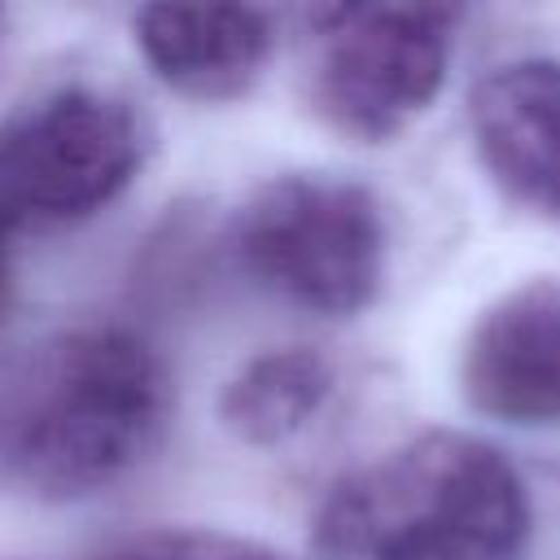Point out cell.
Instances as JSON below:
<instances>
[{"label":"cell","instance_id":"obj_12","mask_svg":"<svg viewBox=\"0 0 560 560\" xmlns=\"http://www.w3.org/2000/svg\"><path fill=\"white\" fill-rule=\"evenodd\" d=\"M0 22H4V13H0Z\"/></svg>","mask_w":560,"mask_h":560},{"label":"cell","instance_id":"obj_9","mask_svg":"<svg viewBox=\"0 0 560 560\" xmlns=\"http://www.w3.org/2000/svg\"><path fill=\"white\" fill-rule=\"evenodd\" d=\"M332 385L337 372L315 346H271L228 376L219 420L245 446H284L324 411Z\"/></svg>","mask_w":560,"mask_h":560},{"label":"cell","instance_id":"obj_7","mask_svg":"<svg viewBox=\"0 0 560 560\" xmlns=\"http://www.w3.org/2000/svg\"><path fill=\"white\" fill-rule=\"evenodd\" d=\"M468 122L490 179L512 201L560 219V57H525L481 74Z\"/></svg>","mask_w":560,"mask_h":560},{"label":"cell","instance_id":"obj_4","mask_svg":"<svg viewBox=\"0 0 560 560\" xmlns=\"http://www.w3.org/2000/svg\"><path fill=\"white\" fill-rule=\"evenodd\" d=\"M144 162L140 114L96 88H61L0 127V236L105 210Z\"/></svg>","mask_w":560,"mask_h":560},{"label":"cell","instance_id":"obj_3","mask_svg":"<svg viewBox=\"0 0 560 560\" xmlns=\"http://www.w3.org/2000/svg\"><path fill=\"white\" fill-rule=\"evenodd\" d=\"M241 271L311 315H359L385 280V219L376 197L341 175H276L236 219Z\"/></svg>","mask_w":560,"mask_h":560},{"label":"cell","instance_id":"obj_11","mask_svg":"<svg viewBox=\"0 0 560 560\" xmlns=\"http://www.w3.org/2000/svg\"><path fill=\"white\" fill-rule=\"evenodd\" d=\"M4 293H9V236H0V306H4Z\"/></svg>","mask_w":560,"mask_h":560},{"label":"cell","instance_id":"obj_5","mask_svg":"<svg viewBox=\"0 0 560 560\" xmlns=\"http://www.w3.org/2000/svg\"><path fill=\"white\" fill-rule=\"evenodd\" d=\"M451 31L455 9L438 4H350L315 13V109L363 144L407 131L446 83Z\"/></svg>","mask_w":560,"mask_h":560},{"label":"cell","instance_id":"obj_2","mask_svg":"<svg viewBox=\"0 0 560 560\" xmlns=\"http://www.w3.org/2000/svg\"><path fill=\"white\" fill-rule=\"evenodd\" d=\"M529 494L512 459L429 429L346 472L315 516L319 560H521Z\"/></svg>","mask_w":560,"mask_h":560},{"label":"cell","instance_id":"obj_1","mask_svg":"<svg viewBox=\"0 0 560 560\" xmlns=\"http://www.w3.org/2000/svg\"><path fill=\"white\" fill-rule=\"evenodd\" d=\"M171 376L114 324L52 328L0 354V490L44 503L122 481L162 438Z\"/></svg>","mask_w":560,"mask_h":560},{"label":"cell","instance_id":"obj_10","mask_svg":"<svg viewBox=\"0 0 560 560\" xmlns=\"http://www.w3.org/2000/svg\"><path fill=\"white\" fill-rule=\"evenodd\" d=\"M79 560H293L271 542L232 534V529H201V525H153L118 534L92 547Z\"/></svg>","mask_w":560,"mask_h":560},{"label":"cell","instance_id":"obj_6","mask_svg":"<svg viewBox=\"0 0 560 560\" xmlns=\"http://www.w3.org/2000/svg\"><path fill=\"white\" fill-rule=\"evenodd\" d=\"M459 385L490 420H560V280H525L481 311L459 354Z\"/></svg>","mask_w":560,"mask_h":560},{"label":"cell","instance_id":"obj_8","mask_svg":"<svg viewBox=\"0 0 560 560\" xmlns=\"http://www.w3.org/2000/svg\"><path fill=\"white\" fill-rule=\"evenodd\" d=\"M131 31L149 70L197 101L241 96L271 52V18L245 4H149Z\"/></svg>","mask_w":560,"mask_h":560}]
</instances>
